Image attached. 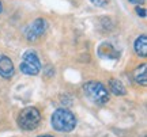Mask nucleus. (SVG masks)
<instances>
[{
    "mask_svg": "<svg viewBox=\"0 0 147 137\" xmlns=\"http://www.w3.org/2000/svg\"><path fill=\"white\" fill-rule=\"evenodd\" d=\"M90 1L94 5H97V7H104V5H106L109 3V0H90Z\"/></svg>",
    "mask_w": 147,
    "mask_h": 137,
    "instance_id": "9b49d317",
    "label": "nucleus"
},
{
    "mask_svg": "<svg viewBox=\"0 0 147 137\" xmlns=\"http://www.w3.org/2000/svg\"><path fill=\"white\" fill-rule=\"evenodd\" d=\"M129 3H135V4H138V3H142V1H144V0H128Z\"/></svg>",
    "mask_w": 147,
    "mask_h": 137,
    "instance_id": "ddd939ff",
    "label": "nucleus"
},
{
    "mask_svg": "<svg viewBox=\"0 0 147 137\" xmlns=\"http://www.w3.org/2000/svg\"><path fill=\"white\" fill-rule=\"evenodd\" d=\"M40 71H41V63L37 57L36 52L27 50L22 57L21 72H23L25 75H29V76H34V75L40 74Z\"/></svg>",
    "mask_w": 147,
    "mask_h": 137,
    "instance_id": "20e7f679",
    "label": "nucleus"
},
{
    "mask_svg": "<svg viewBox=\"0 0 147 137\" xmlns=\"http://www.w3.org/2000/svg\"><path fill=\"white\" fill-rule=\"evenodd\" d=\"M135 52L139 56H147V38L143 34L140 37H138V39L135 41Z\"/></svg>",
    "mask_w": 147,
    "mask_h": 137,
    "instance_id": "6e6552de",
    "label": "nucleus"
},
{
    "mask_svg": "<svg viewBox=\"0 0 147 137\" xmlns=\"http://www.w3.org/2000/svg\"><path fill=\"white\" fill-rule=\"evenodd\" d=\"M45 30H47V21L42 18H38L27 26V29L25 30V35L29 41H34V39L41 37L45 33Z\"/></svg>",
    "mask_w": 147,
    "mask_h": 137,
    "instance_id": "39448f33",
    "label": "nucleus"
},
{
    "mask_svg": "<svg viewBox=\"0 0 147 137\" xmlns=\"http://www.w3.org/2000/svg\"><path fill=\"white\" fill-rule=\"evenodd\" d=\"M101 47H102V49H106V52L98 50V53H100L101 57H104V58H117V57H119V53H117V50H116V49L112 46L110 43H108V42L102 43V45H101Z\"/></svg>",
    "mask_w": 147,
    "mask_h": 137,
    "instance_id": "1a4fd4ad",
    "label": "nucleus"
},
{
    "mask_svg": "<svg viewBox=\"0 0 147 137\" xmlns=\"http://www.w3.org/2000/svg\"><path fill=\"white\" fill-rule=\"evenodd\" d=\"M84 92L89 96V99H91L93 102L98 103V105H104L109 99V94L108 90L105 88V86L98 82H89L84 84Z\"/></svg>",
    "mask_w": 147,
    "mask_h": 137,
    "instance_id": "7ed1b4c3",
    "label": "nucleus"
},
{
    "mask_svg": "<svg viewBox=\"0 0 147 137\" xmlns=\"http://www.w3.org/2000/svg\"><path fill=\"white\" fill-rule=\"evenodd\" d=\"M52 126L57 132H71L76 126V118L67 109H57L52 114Z\"/></svg>",
    "mask_w": 147,
    "mask_h": 137,
    "instance_id": "f257e3e1",
    "label": "nucleus"
},
{
    "mask_svg": "<svg viewBox=\"0 0 147 137\" xmlns=\"http://www.w3.org/2000/svg\"><path fill=\"white\" fill-rule=\"evenodd\" d=\"M136 12H138V15L146 16V11H144V8H140V7H138V8H136Z\"/></svg>",
    "mask_w": 147,
    "mask_h": 137,
    "instance_id": "f8f14e48",
    "label": "nucleus"
},
{
    "mask_svg": "<svg viewBox=\"0 0 147 137\" xmlns=\"http://www.w3.org/2000/svg\"><path fill=\"white\" fill-rule=\"evenodd\" d=\"M109 84H110V90H112L113 94H116V95H125V88H124V86H123L121 82H119V80H116V79H112Z\"/></svg>",
    "mask_w": 147,
    "mask_h": 137,
    "instance_id": "9d476101",
    "label": "nucleus"
},
{
    "mask_svg": "<svg viewBox=\"0 0 147 137\" xmlns=\"http://www.w3.org/2000/svg\"><path fill=\"white\" fill-rule=\"evenodd\" d=\"M41 121V114L36 107H26L21 111L18 124L23 130H33L38 126V124Z\"/></svg>",
    "mask_w": 147,
    "mask_h": 137,
    "instance_id": "f03ea898",
    "label": "nucleus"
},
{
    "mask_svg": "<svg viewBox=\"0 0 147 137\" xmlns=\"http://www.w3.org/2000/svg\"><path fill=\"white\" fill-rule=\"evenodd\" d=\"M1 10H3V5H1V1H0V12H1Z\"/></svg>",
    "mask_w": 147,
    "mask_h": 137,
    "instance_id": "4468645a",
    "label": "nucleus"
},
{
    "mask_svg": "<svg viewBox=\"0 0 147 137\" xmlns=\"http://www.w3.org/2000/svg\"><path fill=\"white\" fill-rule=\"evenodd\" d=\"M14 72H15V69H14L12 61L7 56L0 54V75L5 79H10L14 76Z\"/></svg>",
    "mask_w": 147,
    "mask_h": 137,
    "instance_id": "423d86ee",
    "label": "nucleus"
},
{
    "mask_svg": "<svg viewBox=\"0 0 147 137\" xmlns=\"http://www.w3.org/2000/svg\"><path fill=\"white\" fill-rule=\"evenodd\" d=\"M38 137H53V136H48L47 134V136H38Z\"/></svg>",
    "mask_w": 147,
    "mask_h": 137,
    "instance_id": "2eb2a0df",
    "label": "nucleus"
},
{
    "mask_svg": "<svg viewBox=\"0 0 147 137\" xmlns=\"http://www.w3.org/2000/svg\"><path fill=\"white\" fill-rule=\"evenodd\" d=\"M146 71H147V64H142L140 67H138L134 72V79L136 80L139 84L142 86H146L147 84V75H146Z\"/></svg>",
    "mask_w": 147,
    "mask_h": 137,
    "instance_id": "0eeeda50",
    "label": "nucleus"
}]
</instances>
